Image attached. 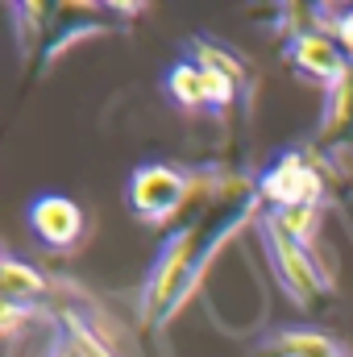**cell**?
<instances>
[{
  "instance_id": "1",
  "label": "cell",
  "mask_w": 353,
  "mask_h": 357,
  "mask_svg": "<svg viewBox=\"0 0 353 357\" xmlns=\"http://www.w3.org/2000/svg\"><path fill=\"white\" fill-rule=\"evenodd\" d=\"M262 237H266V245H270V262L278 270V278L287 282V291H291L308 312H316V307L329 299V282H324L320 266L312 262L308 245H299L295 237H287L270 216H266V225H262Z\"/></svg>"
},
{
  "instance_id": "2",
  "label": "cell",
  "mask_w": 353,
  "mask_h": 357,
  "mask_svg": "<svg viewBox=\"0 0 353 357\" xmlns=\"http://www.w3.org/2000/svg\"><path fill=\"white\" fill-rule=\"evenodd\" d=\"M187 199H191V183L175 167H163V162L142 167L129 183V204L142 220H171L183 212Z\"/></svg>"
},
{
  "instance_id": "3",
  "label": "cell",
  "mask_w": 353,
  "mask_h": 357,
  "mask_svg": "<svg viewBox=\"0 0 353 357\" xmlns=\"http://www.w3.org/2000/svg\"><path fill=\"white\" fill-rule=\"evenodd\" d=\"M258 191H262V199L274 212H283V208H316V199L324 195V178L316 175V167L308 158L287 154L262 175Z\"/></svg>"
},
{
  "instance_id": "4",
  "label": "cell",
  "mask_w": 353,
  "mask_h": 357,
  "mask_svg": "<svg viewBox=\"0 0 353 357\" xmlns=\"http://www.w3.org/2000/svg\"><path fill=\"white\" fill-rule=\"evenodd\" d=\"M29 225H33V233H38L42 245L67 250V245H75L80 233H84V212H80V204L67 199V195H42V199H33V208H29Z\"/></svg>"
},
{
  "instance_id": "5",
  "label": "cell",
  "mask_w": 353,
  "mask_h": 357,
  "mask_svg": "<svg viewBox=\"0 0 353 357\" xmlns=\"http://www.w3.org/2000/svg\"><path fill=\"white\" fill-rule=\"evenodd\" d=\"M291 63H295L303 75L324 79L329 88L353 71L350 59H345V50L337 46V38H333V33H316V29H308V33H299V38L291 42Z\"/></svg>"
},
{
  "instance_id": "6",
  "label": "cell",
  "mask_w": 353,
  "mask_h": 357,
  "mask_svg": "<svg viewBox=\"0 0 353 357\" xmlns=\"http://www.w3.org/2000/svg\"><path fill=\"white\" fill-rule=\"evenodd\" d=\"M353 137V71L345 79H337L329 88V108H324V129H320V142L329 146H341Z\"/></svg>"
},
{
  "instance_id": "7",
  "label": "cell",
  "mask_w": 353,
  "mask_h": 357,
  "mask_svg": "<svg viewBox=\"0 0 353 357\" xmlns=\"http://www.w3.org/2000/svg\"><path fill=\"white\" fill-rule=\"evenodd\" d=\"M0 282H4V303H33L46 295V278L33 266H21L17 258H4Z\"/></svg>"
},
{
  "instance_id": "8",
  "label": "cell",
  "mask_w": 353,
  "mask_h": 357,
  "mask_svg": "<svg viewBox=\"0 0 353 357\" xmlns=\"http://www.w3.org/2000/svg\"><path fill=\"white\" fill-rule=\"evenodd\" d=\"M167 91L175 96L183 108H200V104H208L204 67H200V63H175L171 75H167Z\"/></svg>"
},
{
  "instance_id": "9",
  "label": "cell",
  "mask_w": 353,
  "mask_h": 357,
  "mask_svg": "<svg viewBox=\"0 0 353 357\" xmlns=\"http://www.w3.org/2000/svg\"><path fill=\"white\" fill-rule=\"evenodd\" d=\"M270 349H274L278 357H341L329 337L308 333V328H303V333H278Z\"/></svg>"
},
{
  "instance_id": "10",
  "label": "cell",
  "mask_w": 353,
  "mask_h": 357,
  "mask_svg": "<svg viewBox=\"0 0 353 357\" xmlns=\"http://www.w3.org/2000/svg\"><path fill=\"white\" fill-rule=\"evenodd\" d=\"M270 220H274L287 237H295L299 245H308L312 233L320 229V212H316V208H283V212H270Z\"/></svg>"
},
{
  "instance_id": "11",
  "label": "cell",
  "mask_w": 353,
  "mask_h": 357,
  "mask_svg": "<svg viewBox=\"0 0 353 357\" xmlns=\"http://www.w3.org/2000/svg\"><path fill=\"white\" fill-rule=\"evenodd\" d=\"M195 54H200V67H204V71H216V75H225V79H233V84H241V79H246V67H241L233 54H220V50H216V46H208V42H204V46H195Z\"/></svg>"
},
{
  "instance_id": "12",
  "label": "cell",
  "mask_w": 353,
  "mask_h": 357,
  "mask_svg": "<svg viewBox=\"0 0 353 357\" xmlns=\"http://www.w3.org/2000/svg\"><path fill=\"white\" fill-rule=\"evenodd\" d=\"M333 38H337V46L345 50V59H353V13H341V17H337Z\"/></svg>"
}]
</instances>
